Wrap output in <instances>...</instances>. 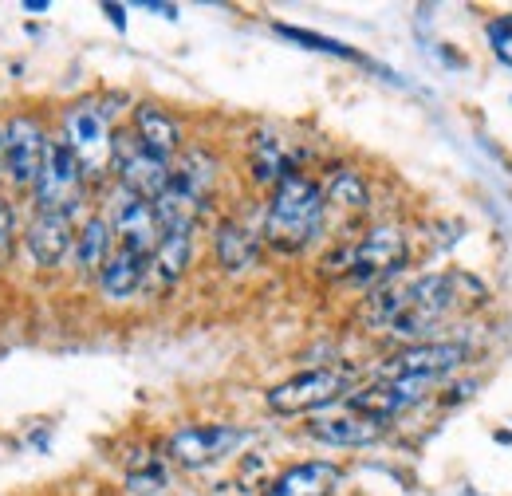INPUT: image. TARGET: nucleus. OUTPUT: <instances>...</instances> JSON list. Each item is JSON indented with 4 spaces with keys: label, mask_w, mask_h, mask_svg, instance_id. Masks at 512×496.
Segmentation results:
<instances>
[{
    "label": "nucleus",
    "mask_w": 512,
    "mask_h": 496,
    "mask_svg": "<svg viewBox=\"0 0 512 496\" xmlns=\"http://www.w3.org/2000/svg\"><path fill=\"white\" fill-rule=\"evenodd\" d=\"M465 284H469V276H461V272H430L410 284L379 288L363 304V319L371 331L406 339V347L426 343L430 331L465 304V296H461Z\"/></svg>",
    "instance_id": "obj_1"
},
{
    "label": "nucleus",
    "mask_w": 512,
    "mask_h": 496,
    "mask_svg": "<svg viewBox=\"0 0 512 496\" xmlns=\"http://www.w3.org/2000/svg\"><path fill=\"white\" fill-rule=\"evenodd\" d=\"M323 225H327V201L320 182H312L308 174H288L268 193L260 241L284 256H296L320 241Z\"/></svg>",
    "instance_id": "obj_2"
},
{
    "label": "nucleus",
    "mask_w": 512,
    "mask_h": 496,
    "mask_svg": "<svg viewBox=\"0 0 512 496\" xmlns=\"http://www.w3.org/2000/svg\"><path fill=\"white\" fill-rule=\"evenodd\" d=\"M406 260H410V241L402 225H371L363 237L327 252L323 272L355 288H383L386 280H394L406 268Z\"/></svg>",
    "instance_id": "obj_3"
},
{
    "label": "nucleus",
    "mask_w": 512,
    "mask_h": 496,
    "mask_svg": "<svg viewBox=\"0 0 512 496\" xmlns=\"http://www.w3.org/2000/svg\"><path fill=\"white\" fill-rule=\"evenodd\" d=\"M56 138L75 154V162L83 166L87 182H103L111 174V162H115V126H111V115L103 111V103H95V99L67 103L64 115H60V134Z\"/></svg>",
    "instance_id": "obj_4"
},
{
    "label": "nucleus",
    "mask_w": 512,
    "mask_h": 496,
    "mask_svg": "<svg viewBox=\"0 0 512 496\" xmlns=\"http://www.w3.org/2000/svg\"><path fill=\"white\" fill-rule=\"evenodd\" d=\"M87 189H91V182H87L83 166L75 162V154L60 138H52L44 170L32 182V213H56V217L75 221L83 213V205H87Z\"/></svg>",
    "instance_id": "obj_5"
},
{
    "label": "nucleus",
    "mask_w": 512,
    "mask_h": 496,
    "mask_svg": "<svg viewBox=\"0 0 512 496\" xmlns=\"http://www.w3.org/2000/svg\"><path fill=\"white\" fill-rule=\"evenodd\" d=\"M351 394V374L343 367H312V371H300L284 382H276L264 402L272 414H284V418H296V414H312V410H323L339 398Z\"/></svg>",
    "instance_id": "obj_6"
},
{
    "label": "nucleus",
    "mask_w": 512,
    "mask_h": 496,
    "mask_svg": "<svg viewBox=\"0 0 512 496\" xmlns=\"http://www.w3.org/2000/svg\"><path fill=\"white\" fill-rule=\"evenodd\" d=\"M56 134H48L44 119L20 111L4 123V142H0V178H8L12 186L32 189V182L40 178L44 170V158H48V146H52Z\"/></svg>",
    "instance_id": "obj_7"
},
{
    "label": "nucleus",
    "mask_w": 512,
    "mask_h": 496,
    "mask_svg": "<svg viewBox=\"0 0 512 496\" xmlns=\"http://www.w3.org/2000/svg\"><path fill=\"white\" fill-rule=\"evenodd\" d=\"M469 363V343L457 339H426L394 351L386 363H379L375 378H418V382H442L446 374Z\"/></svg>",
    "instance_id": "obj_8"
},
{
    "label": "nucleus",
    "mask_w": 512,
    "mask_h": 496,
    "mask_svg": "<svg viewBox=\"0 0 512 496\" xmlns=\"http://www.w3.org/2000/svg\"><path fill=\"white\" fill-rule=\"evenodd\" d=\"M245 441H249L245 430L225 426V422H209V426H182V430H174V434L166 437L162 453H166V461H174L182 469H205V465H217L229 453H237Z\"/></svg>",
    "instance_id": "obj_9"
},
{
    "label": "nucleus",
    "mask_w": 512,
    "mask_h": 496,
    "mask_svg": "<svg viewBox=\"0 0 512 496\" xmlns=\"http://www.w3.org/2000/svg\"><path fill=\"white\" fill-rule=\"evenodd\" d=\"M111 174L119 189H127L142 201H154L162 189L170 186L174 178V162L150 154L130 130H115V162H111Z\"/></svg>",
    "instance_id": "obj_10"
},
{
    "label": "nucleus",
    "mask_w": 512,
    "mask_h": 496,
    "mask_svg": "<svg viewBox=\"0 0 512 496\" xmlns=\"http://www.w3.org/2000/svg\"><path fill=\"white\" fill-rule=\"evenodd\" d=\"M103 217L111 221L115 245L130 248V252H138L146 260L154 256V248L162 241V225H158V213H154L150 201H142V197H134V193L115 186L107 209H103Z\"/></svg>",
    "instance_id": "obj_11"
},
{
    "label": "nucleus",
    "mask_w": 512,
    "mask_h": 496,
    "mask_svg": "<svg viewBox=\"0 0 512 496\" xmlns=\"http://www.w3.org/2000/svg\"><path fill=\"white\" fill-rule=\"evenodd\" d=\"M430 390H434V382H418V378H375V382L351 390L343 402H347V410L390 426V418H398L410 406H418L422 398H430Z\"/></svg>",
    "instance_id": "obj_12"
},
{
    "label": "nucleus",
    "mask_w": 512,
    "mask_h": 496,
    "mask_svg": "<svg viewBox=\"0 0 512 496\" xmlns=\"http://www.w3.org/2000/svg\"><path fill=\"white\" fill-rule=\"evenodd\" d=\"M24 252L40 272L60 268L71 260V245H75V221L71 217H56V213H32V221L24 225Z\"/></svg>",
    "instance_id": "obj_13"
},
{
    "label": "nucleus",
    "mask_w": 512,
    "mask_h": 496,
    "mask_svg": "<svg viewBox=\"0 0 512 496\" xmlns=\"http://www.w3.org/2000/svg\"><path fill=\"white\" fill-rule=\"evenodd\" d=\"M260 252H264V241L260 233L249 229L245 221L237 217H225L217 229H213V256H217V268L225 276H245L260 264Z\"/></svg>",
    "instance_id": "obj_14"
},
{
    "label": "nucleus",
    "mask_w": 512,
    "mask_h": 496,
    "mask_svg": "<svg viewBox=\"0 0 512 496\" xmlns=\"http://www.w3.org/2000/svg\"><path fill=\"white\" fill-rule=\"evenodd\" d=\"M146 268H150L146 256H138V252H130V248L115 245L111 260H107V264L99 268V276H95V288H99L103 300H111V304H127V300H134L138 292H146Z\"/></svg>",
    "instance_id": "obj_15"
},
{
    "label": "nucleus",
    "mask_w": 512,
    "mask_h": 496,
    "mask_svg": "<svg viewBox=\"0 0 512 496\" xmlns=\"http://www.w3.org/2000/svg\"><path fill=\"white\" fill-rule=\"evenodd\" d=\"M193 260V233H162V241L150 256V268H146V292L154 296H166L182 284V276L190 272Z\"/></svg>",
    "instance_id": "obj_16"
},
{
    "label": "nucleus",
    "mask_w": 512,
    "mask_h": 496,
    "mask_svg": "<svg viewBox=\"0 0 512 496\" xmlns=\"http://www.w3.org/2000/svg\"><path fill=\"white\" fill-rule=\"evenodd\" d=\"M130 134H134L150 154H158V158H166V162H174V158L182 154V123H178L166 107H158V103H138V107H134V115H130Z\"/></svg>",
    "instance_id": "obj_17"
},
{
    "label": "nucleus",
    "mask_w": 512,
    "mask_h": 496,
    "mask_svg": "<svg viewBox=\"0 0 512 496\" xmlns=\"http://www.w3.org/2000/svg\"><path fill=\"white\" fill-rule=\"evenodd\" d=\"M339 481L343 473L335 461H296L268 481L264 496H331L339 489Z\"/></svg>",
    "instance_id": "obj_18"
},
{
    "label": "nucleus",
    "mask_w": 512,
    "mask_h": 496,
    "mask_svg": "<svg viewBox=\"0 0 512 496\" xmlns=\"http://www.w3.org/2000/svg\"><path fill=\"white\" fill-rule=\"evenodd\" d=\"M115 252V233H111V221L103 213H87L75 229V245H71V268L83 276V280H95L99 268L111 260Z\"/></svg>",
    "instance_id": "obj_19"
},
{
    "label": "nucleus",
    "mask_w": 512,
    "mask_h": 496,
    "mask_svg": "<svg viewBox=\"0 0 512 496\" xmlns=\"http://www.w3.org/2000/svg\"><path fill=\"white\" fill-rule=\"evenodd\" d=\"M308 434L323 441V445H339V449H363V445H375L386 434V422H375L367 414H355V410H343V414H327L308 422Z\"/></svg>",
    "instance_id": "obj_20"
},
{
    "label": "nucleus",
    "mask_w": 512,
    "mask_h": 496,
    "mask_svg": "<svg viewBox=\"0 0 512 496\" xmlns=\"http://www.w3.org/2000/svg\"><path fill=\"white\" fill-rule=\"evenodd\" d=\"M288 174H300L292 154H288V142L276 130H256L249 138V178L256 186L276 189Z\"/></svg>",
    "instance_id": "obj_21"
},
{
    "label": "nucleus",
    "mask_w": 512,
    "mask_h": 496,
    "mask_svg": "<svg viewBox=\"0 0 512 496\" xmlns=\"http://www.w3.org/2000/svg\"><path fill=\"white\" fill-rule=\"evenodd\" d=\"M150 205H154V213H158L162 233H193L197 221H201L205 209H209V201H201L197 193H190V189L182 186V182H174V178H170V186L162 189Z\"/></svg>",
    "instance_id": "obj_22"
},
{
    "label": "nucleus",
    "mask_w": 512,
    "mask_h": 496,
    "mask_svg": "<svg viewBox=\"0 0 512 496\" xmlns=\"http://www.w3.org/2000/svg\"><path fill=\"white\" fill-rule=\"evenodd\" d=\"M217 178H221V162H217V154L205 150V146H190V150H182V154L174 158V182H182V186L190 189V193H197L201 201L213 197Z\"/></svg>",
    "instance_id": "obj_23"
},
{
    "label": "nucleus",
    "mask_w": 512,
    "mask_h": 496,
    "mask_svg": "<svg viewBox=\"0 0 512 496\" xmlns=\"http://www.w3.org/2000/svg\"><path fill=\"white\" fill-rule=\"evenodd\" d=\"M323 201L327 209H343V213H363L371 205V186L367 178L355 170V166H335L327 178H323Z\"/></svg>",
    "instance_id": "obj_24"
},
{
    "label": "nucleus",
    "mask_w": 512,
    "mask_h": 496,
    "mask_svg": "<svg viewBox=\"0 0 512 496\" xmlns=\"http://www.w3.org/2000/svg\"><path fill=\"white\" fill-rule=\"evenodd\" d=\"M127 493L130 496H158L166 493V469L158 457H142L138 465L127 469Z\"/></svg>",
    "instance_id": "obj_25"
},
{
    "label": "nucleus",
    "mask_w": 512,
    "mask_h": 496,
    "mask_svg": "<svg viewBox=\"0 0 512 496\" xmlns=\"http://www.w3.org/2000/svg\"><path fill=\"white\" fill-rule=\"evenodd\" d=\"M276 32L284 36V40H292V44H300V48H312V52H327V56H343V60H359L347 44H339V40H327L320 32H308V28H292V24H276Z\"/></svg>",
    "instance_id": "obj_26"
},
{
    "label": "nucleus",
    "mask_w": 512,
    "mask_h": 496,
    "mask_svg": "<svg viewBox=\"0 0 512 496\" xmlns=\"http://www.w3.org/2000/svg\"><path fill=\"white\" fill-rule=\"evenodd\" d=\"M24 237V229H20V213H16V205L8 201V197H0V272L12 264V256H16V241Z\"/></svg>",
    "instance_id": "obj_27"
},
{
    "label": "nucleus",
    "mask_w": 512,
    "mask_h": 496,
    "mask_svg": "<svg viewBox=\"0 0 512 496\" xmlns=\"http://www.w3.org/2000/svg\"><path fill=\"white\" fill-rule=\"evenodd\" d=\"M489 40H493V48L512 63V16H497V20L489 24Z\"/></svg>",
    "instance_id": "obj_28"
},
{
    "label": "nucleus",
    "mask_w": 512,
    "mask_h": 496,
    "mask_svg": "<svg viewBox=\"0 0 512 496\" xmlns=\"http://www.w3.org/2000/svg\"><path fill=\"white\" fill-rule=\"evenodd\" d=\"M103 12H107V20H111L119 32H127V8H123V4H103Z\"/></svg>",
    "instance_id": "obj_29"
},
{
    "label": "nucleus",
    "mask_w": 512,
    "mask_h": 496,
    "mask_svg": "<svg viewBox=\"0 0 512 496\" xmlns=\"http://www.w3.org/2000/svg\"><path fill=\"white\" fill-rule=\"evenodd\" d=\"M0 142H4V126H0Z\"/></svg>",
    "instance_id": "obj_30"
}]
</instances>
